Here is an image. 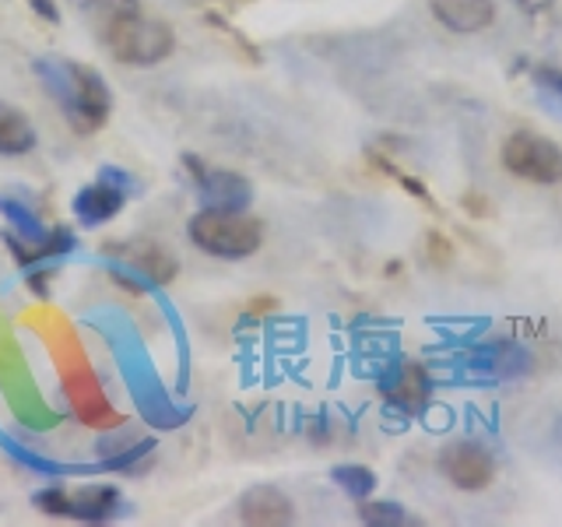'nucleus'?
Masks as SVG:
<instances>
[{
  "label": "nucleus",
  "mask_w": 562,
  "mask_h": 527,
  "mask_svg": "<svg viewBox=\"0 0 562 527\" xmlns=\"http://www.w3.org/2000/svg\"><path fill=\"white\" fill-rule=\"evenodd\" d=\"M187 236L198 250L222 257V260H243L254 257L263 243V225L250 218L246 211H211L201 208L187 222Z\"/></svg>",
  "instance_id": "nucleus-2"
},
{
  "label": "nucleus",
  "mask_w": 562,
  "mask_h": 527,
  "mask_svg": "<svg viewBox=\"0 0 562 527\" xmlns=\"http://www.w3.org/2000/svg\"><path fill=\"white\" fill-rule=\"evenodd\" d=\"M429 11L453 35H474L496 25V0H429Z\"/></svg>",
  "instance_id": "nucleus-13"
},
{
  "label": "nucleus",
  "mask_w": 562,
  "mask_h": 527,
  "mask_svg": "<svg viewBox=\"0 0 562 527\" xmlns=\"http://www.w3.org/2000/svg\"><path fill=\"white\" fill-rule=\"evenodd\" d=\"M369 158H373V162H376V166H380L383 172H391V176H394V180H397V183H401L404 190H408V193H412V198H418V201H429V190H426V187H422V183L415 180V176H408V172H401L397 166H391V162H386V158H380L376 152H369Z\"/></svg>",
  "instance_id": "nucleus-20"
},
{
  "label": "nucleus",
  "mask_w": 562,
  "mask_h": 527,
  "mask_svg": "<svg viewBox=\"0 0 562 527\" xmlns=\"http://www.w3.org/2000/svg\"><path fill=\"white\" fill-rule=\"evenodd\" d=\"M359 520L366 527H412V524H418L401 503H373V500H362Z\"/></svg>",
  "instance_id": "nucleus-18"
},
{
  "label": "nucleus",
  "mask_w": 562,
  "mask_h": 527,
  "mask_svg": "<svg viewBox=\"0 0 562 527\" xmlns=\"http://www.w3.org/2000/svg\"><path fill=\"white\" fill-rule=\"evenodd\" d=\"M102 268L131 289H158V285H169L176 278V260L162 246L145 243V239L113 243L110 250H105Z\"/></svg>",
  "instance_id": "nucleus-5"
},
{
  "label": "nucleus",
  "mask_w": 562,
  "mask_h": 527,
  "mask_svg": "<svg viewBox=\"0 0 562 527\" xmlns=\"http://www.w3.org/2000/svg\"><path fill=\"white\" fill-rule=\"evenodd\" d=\"M514 4H517L524 14L538 18V14H549V11L555 8V0H514Z\"/></svg>",
  "instance_id": "nucleus-21"
},
{
  "label": "nucleus",
  "mask_w": 562,
  "mask_h": 527,
  "mask_svg": "<svg viewBox=\"0 0 562 527\" xmlns=\"http://www.w3.org/2000/svg\"><path fill=\"white\" fill-rule=\"evenodd\" d=\"M183 166L190 169V180H193V190H198V198H201V208L246 211L254 204V187H250L246 176L228 172V169H211L193 155L183 158Z\"/></svg>",
  "instance_id": "nucleus-8"
},
{
  "label": "nucleus",
  "mask_w": 562,
  "mask_h": 527,
  "mask_svg": "<svg viewBox=\"0 0 562 527\" xmlns=\"http://www.w3.org/2000/svg\"><path fill=\"white\" fill-rule=\"evenodd\" d=\"M531 88H535V99L541 110L562 120V70L549 67V64H538L531 70Z\"/></svg>",
  "instance_id": "nucleus-16"
},
{
  "label": "nucleus",
  "mask_w": 562,
  "mask_h": 527,
  "mask_svg": "<svg viewBox=\"0 0 562 527\" xmlns=\"http://www.w3.org/2000/svg\"><path fill=\"white\" fill-rule=\"evenodd\" d=\"M0 215L8 218V233H14L18 239H25V243H43L46 236H49V228L40 222V215L29 208V204H22L18 198H4L0 193Z\"/></svg>",
  "instance_id": "nucleus-15"
},
{
  "label": "nucleus",
  "mask_w": 562,
  "mask_h": 527,
  "mask_svg": "<svg viewBox=\"0 0 562 527\" xmlns=\"http://www.w3.org/2000/svg\"><path fill=\"white\" fill-rule=\"evenodd\" d=\"M35 506L49 517H70L81 524H110L120 509L123 496L113 485H81V489H43L35 496Z\"/></svg>",
  "instance_id": "nucleus-6"
},
{
  "label": "nucleus",
  "mask_w": 562,
  "mask_h": 527,
  "mask_svg": "<svg viewBox=\"0 0 562 527\" xmlns=\"http://www.w3.org/2000/svg\"><path fill=\"white\" fill-rule=\"evenodd\" d=\"M102 46L110 49V57L127 64V67H155L162 64L176 40L166 22H155V18H145L140 11L120 14L113 22L99 25Z\"/></svg>",
  "instance_id": "nucleus-3"
},
{
  "label": "nucleus",
  "mask_w": 562,
  "mask_h": 527,
  "mask_svg": "<svg viewBox=\"0 0 562 527\" xmlns=\"http://www.w3.org/2000/svg\"><path fill=\"white\" fill-rule=\"evenodd\" d=\"M32 70L46 85L53 102L64 110L70 127L78 134L102 131V123L113 113V96L99 70L85 67L78 60H67V57H40L32 64Z\"/></svg>",
  "instance_id": "nucleus-1"
},
{
  "label": "nucleus",
  "mask_w": 562,
  "mask_h": 527,
  "mask_svg": "<svg viewBox=\"0 0 562 527\" xmlns=\"http://www.w3.org/2000/svg\"><path fill=\"white\" fill-rule=\"evenodd\" d=\"M499 162L509 176L538 187L562 183V148L535 131H514L499 148Z\"/></svg>",
  "instance_id": "nucleus-4"
},
{
  "label": "nucleus",
  "mask_w": 562,
  "mask_h": 527,
  "mask_svg": "<svg viewBox=\"0 0 562 527\" xmlns=\"http://www.w3.org/2000/svg\"><path fill=\"white\" fill-rule=\"evenodd\" d=\"M468 369L471 373H482V377H496V380H524L535 373V356L514 341L479 345L474 356L468 359Z\"/></svg>",
  "instance_id": "nucleus-11"
},
{
  "label": "nucleus",
  "mask_w": 562,
  "mask_h": 527,
  "mask_svg": "<svg viewBox=\"0 0 562 527\" xmlns=\"http://www.w3.org/2000/svg\"><path fill=\"white\" fill-rule=\"evenodd\" d=\"M75 8H78L85 18H92L95 29L105 25V22H113V18H120V14L140 11V8H137V0H75Z\"/></svg>",
  "instance_id": "nucleus-19"
},
{
  "label": "nucleus",
  "mask_w": 562,
  "mask_h": 527,
  "mask_svg": "<svg viewBox=\"0 0 562 527\" xmlns=\"http://www.w3.org/2000/svg\"><path fill=\"white\" fill-rule=\"evenodd\" d=\"M29 8L46 18V22H60V11H57V0H29Z\"/></svg>",
  "instance_id": "nucleus-22"
},
{
  "label": "nucleus",
  "mask_w": 562,
  "mask_h": 527,
  "mask_svg": "<svg viewBox=\"0 0 562 527\" xmlns=\"http://www.w3.org/2000/svg\"><path fill=\"white\" fill-rule=\"evenodd\" d=\"M239 520L246 527H289L295 524V506L274 485H254L239 500Z\"/></svg>",
  "instance_id": "nucleus-12"
},
{
  "label": "nucleus",
  "mask_w": 562,
  "mask_h": 527,
  "mask_svg": "<svg viewBox=\"0 0 562 527\" xmlns=\"http://www.w3.org/2000/svg\"><path fill=\"white\" fill-rule=\"evenodd\" d=\"M380 394L386 408L401 415H422L432 401V377L422 362H394L380 377Z\"/></svg>",
  "instance_id": "nucleus-9"
},
{
  "label": "nucleus",
  "mask_w": 562,
  "mask_h": 527,
  "mask_svg": "<svg viewBox=\"0 0 562 527\" xmlns=\"http://www.w3.org/2000/svg\"><path fill=\"white\" fill-rule=\"evenodd\" d=\"M35 148V127L32 120L11 102H0V155H29Z\"/></svg>",
  "instance_id": "nucleus-14"
},
{
  "label": "nucleus",
  "mask_w": 562,
  "mask_h": 527,
  "mask_svg": "<svg viewBox=\"0 0 562 527\" xmlns=\"http://www.w3.org/2000/svg\"><path fill=\"white\" fill-rule=\"evenodd\" d=\"M127 201H131V193L123 190L120 183H113V180H105V176H95L92 183L88 187H81L78 193H75V218H78V225H85V228H99V225H105V222H113L123 208H127Z\"/></svg>",
  "instance_id": "nucleus-10"
},
{
  "label": "nucleus",
  "mask_w": 562,
  "mask_h": 527,
  "mask_svg": "<svg viewBox=\"0 0 562 527\" xmlns=\"http://www.w3.org/2000/svg\"><path fill=\"white\" fill-rule=\"evenodd\" d=\"M439 471L461 492H485L496 482V457L479 439H453L439 450Z\"/></svg>",
  "instance_id": "nucleus-7"
},
{
  "label": "nucleus",
  "mask_w": 562,
  "mask_h": 527,
  "mask_svg": "<svg viewBox=\"0 0 562 527\" xmlns=\"http://www.w3.org/2000/svg\"><path fill=\"white\" fill-rule=\"evenodd\" d=\"M330 482L338 485L348 500H369L376 492V474L369 471L366 464H338V468H330Z\"/></svg>",
  "instance_id": "nucleus-17"
}]
</instances>
